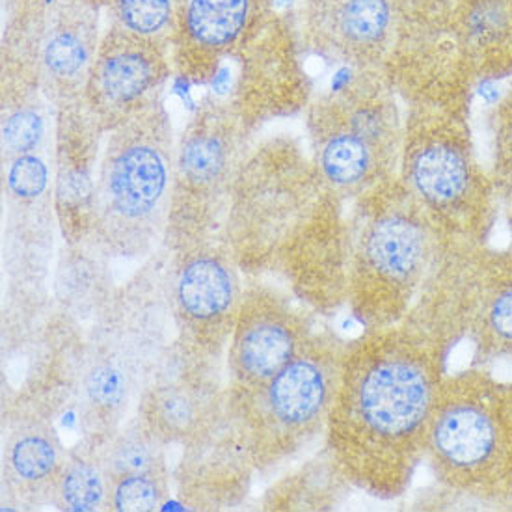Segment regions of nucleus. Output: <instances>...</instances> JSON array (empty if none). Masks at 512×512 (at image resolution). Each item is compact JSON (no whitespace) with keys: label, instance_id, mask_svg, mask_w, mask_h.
I'll return each instance as SVG.
<instances>
[{"label":"nucleus","instance_id":"obj_1","mask_svg":"<svg viewBox=\"0 0 512 512\" xmlns=\"http://www.w3.org/2000/svg\"><path fill=\"white\" fill-rule=\"evenodd\" d=\"M445 371L440 343L410 321L349 341L323 444L351 488L382 501L410 488Z\"/></svg>","mask_w":512,"mask_h":512},{"label":"nucleus","instance_id":"obj_2","mask_svg":"<svg viewBox=\"0 0 512 512\" xmlns=\"http://www.w3.org/2000/svg\"><path fill=\"white\" fill-rule=\"evenodd\" d=\"M177 135L161 97L103 138L90 243L114 263L161 252L168 231Z\"/></svg>","mask_w":512,"mask_h":512},{"label":"nucleus","instance_id":"obj_3","mask_svg":"<svg viewBox=\"0 0 512 512\" xmlns=\"http://www.w3.org/2000/svg\"><path fill=\"white\" fill-rule=\"evenodd\" d=\"M425 462L457 496L486 505L512 501L511 378L481 365L445 371Z\"/></svg>","mask_w":512,"mask_h":512},{"label":"nucleus","instance_id":"obj_4","mask_svg":"<svg viewBox=\"0 0 512 512\" xmlns=\"http://www.w3.org/2000/svg\"><path fill=\"white\" fill-rule=\"evenodd\" d=\"M447 243L408 190L377 187L351 220L347 306L364 330L406 321Z\"/></svg>","mask_w":512,"mask_h":512},{"label":"nucleus","instance_id":"obj_5","mask_svg":"<svg viewBox=\"0 0 512 512\" xmlns=\"http://www.w3.org/2000/svg\"><path fill=\"white\" fill-rule=\"evenodd\" d=\"M406 321L431 334L445 360L466 349L470 365L512 362V252L445 244Z\"/></svg>","mask_w":512,"mask_h":512},{"label":"nucleus","instance_id":"obj_6","mask_svg":"<svg viewBox=\"0 0 512 512\" xmlns=\"http://www.w3.org/2000/svg\"><path fill=\"white\" fill-rule=\"evenodd\" d=\"M324 190L319 172L289 140H269L246 153L220 233L246 278L278 272L287 246L326 198Z\"/></svg>","mask_w":512,"mask_h":512},{"label":"nucleus","instance_id":"obj_7","mask_svg":"<svg viewBox=\"0 0 512 512\" xmlns=\"http://www.w3.org/2000/svg\"><path fill=\"white\" fill-rule=\"evenodd\" d=\"M347 345L315 330L280 373L248 390H228V410L243 427L257 472H272L323 440Z\"/></svg>","mask_w":512,"mask_h":512},{"label":"nucleus","instance_id":"obj_8","mask_svg":"<svg viewBox=\"0 0 512 512\" xmlns=\"http://www.w3.org/2000/svg\"><path fill=\"white\" fill-rule=\"evenodd\" d=\"M248 125L230 99L209 97L177 135L168 231L162 248L222 233L235 179L248 153Z\"/></svg>","mask_w":512,"mask_h":512},{"label":"nucleus","instance_id":"obj_9","mask_svg":"<svg viewBox=\"0 0 512 512\" xmlns=\"http://www.w3.org/2000/svg\"><path fill=\"white\" fill-rule=\"evenodd\" d=\"M176 339L224 362L246 276L222 235L162 248Z\"/></svg>","mask_w":512,"mask_h":512},{"label":"nucleus","instance_id":"obj_10","mask_svg":"<svg viewBox=\"0 0 512 512\" xmlns=\"http://www.w3.org/2000/svg\"><path fill=\"white\" fill-rule=\"evenodd\" d=\"M155 371L148 358L103 311L88 326L77 378L73 421L77 440L101 445L135 416L140 393Z\"/></svg>","mask_w":512,"mask_h":512},{"label":"nucleus","instance_id":"obj_11","mask_svg":"<svg viewBox=\"0 0 512 512\" xmlns=\"http://www.w3.org/2000/svg\"><path fill=\"white\" fill-rule=\"evenodd\" d=\"M224 362L174 339L140 393L135 416L166 447L189 444L226 412Z\"/></svg>","mask_w":512,"mask_h":512},{"label":"nucleus","instance_id":"obj_12","mask_svg":"<svg viewBox=\"0 0 512 512\" xmlns=\"http://www.w3.org/2000/svg\"><path fill=\"white\" fill-rule=\"evenodd\" d=\"M313 332L311 311L287 289L246 278L224 358L228 390H248L280 373Z\"/></svg>","mask_w":512,"mask_h":512},{"label":"nucleus","instance_id":"obj_13","mask_svg":"<svg viewBox=\"0 0 512 512\" xmlns=\"http://www.w3.org/2000/svg\"><path fill=\"white\" fill-rule=\"evenodd\" d=\"M406 190L449 243H486L466 151L444 129H416L405 151Z\"/></svg>","mask_w":512,"mask_h":512},{"label":"nucleus","instance_id":"obj_14","mask_svg":"<svg viewBox=\"0 0 512 512\" xmlns=\"http://www.w3.org/2000/svg\"><path fill=\"white\" fill-rule=\"evenodd\" d=\"M53 408L23 393L2 395L0 492L2 505L34 511L49 496L68 455Z\"/></svg>","mask_w":512,"mask_h":512},{"label":"nucleus","instance_id":"obj_15","mask_svg":"<svg viewBox=\"0 0 512 512\" xmlns=\"http://www.w3.org/2000/svg\"><path fill=\"white\" fill-rule=\"evenodd\" d=\"M259 475L243 427L226 412L179 447L172 466L174 496L190 511L222 512L241 507Z\"/></svg>","mask_w":512,"mask_h":512},{"label":"nucleus","instance_id":"obj_16","mask_svg":"<svg viewBox=\"0 0 512 512\" xmlns=\"http://www.w3.org/2000/svg\"><path fill=\"white\" fill-rule=\"evenodd\" d=\"M166 77L162 45L112 25L97 47L82 105L97 127L108 133L161 97Z\"/></svg>","mask_w":512,"mask_h":512},{"label":"nucleus","instance_id":"obj_17","mask_svg":"<svg viewBox=\"0 0 512 512\" xmlns=\"http://www.w3.org/2000/svg\"><path fill=\"white\" fill-rule=\"evenodd\" d=\"M351 222L324 198L287 246L276 276L311 313L328 315L347 306Z\"/></svg>","mask_w":512,"mask_h":512},{"label":"nucleus","instance_id":"obj_18","mask_svg":"<svg viewBox=\"0 0 512 512\" xmlns=\"http://www.w3.org/2000/svg\"><path fill=\"white\" fill-rule=\"evenodd\" d=\"M103 138L82 101L56 108L53 192L62 243H90Z\"/></svg>","mask_w":512,"mask_h":512},{"label":"nucleus","instance_id":"obj_19","mask_svg":"<svg viewBox=\"0 0 512 512\" xmlns=\"http://www.w3.org/2000/svg\"><path fill=\"white\" fill-rule=\"evenodd\" d=\"M97 15L88 0H58L36 41V73L54 108L79 103L97 54Z\"/></svg>","mask_w":512,"mask_h":512},{"label":"nucleus","instance_id":"obj_20","mask_svg":"<svg viewBox=\"0 0 512 512\" xmlns=\"http://www.w3.org/2000/svg\"><path fill=\"white\" fill-rule=\"evenodd\" d=\"M120 289L114 261L95 244L60 241L51 272L53 308L75 323L90 326Z\"/></svg>","mask_w":512,"mask_h":512},{"label":"nucleus","instance_id":"obj_21","mask_svg":"<svg viewBox=\"0 0 512 512\" xmlns=\"http://www.w3.org/2000/svg\"><path fill=\"white\" fill-rule=\"evenodd\" d=\"M269 0H177V30L190 53L218 58L237 45Z\"/></svg>","mask_w":512,"mask_h":512},{"label":"nucleus","instance_id":"obj_22","mask_svg":"<svg viewBox=\"0 0 512 512\" xmlns=\"http://www.w3.org/2000/svg\"><path fill=\"white\" fill-rule=\"evenodd\" d=\"M351 486L323 451L267 488L261 509L267 512L324 511L337 505Z\"/></svg>","mask_w":512,"mask_h":512},{"label":"nucleus","instance_id":"obj_23","mask_svg":"<svg viewBox=\"0 0 512 512\" xmlns=\"http://www.w3.org/2000/svg\"><path fill=\"white\" fill-rule=\"evenodd\" d=\"M49 507L60 512L108 511V477L95 445L77 440L54 479Z\"/></svg>","mask_w":512,"mask_h":512},{"label":"nucleus","instance_id":"obj_24","mask_svg":"<svg viewBox=\"0 0 512 512\" xmlns=\"http://www.w3.org/2000/svg\"><path fill=\"white\" fill-rule=\"evenodd\" d=\"M311 6L317 28L345 49L378 45L390 27V0H311Z\"/></svg>","mask_w":512,"mask_h":512},{"label":"nucleus","instance_id":"obj_25","mask_svg":"<svg viewBox=\"0 0 512 512\" xmlns=\"http://www.w3.org/2000/svg\"><path fill=\"white\" fill-rule=\"evenodd\" d=\"M97 451L108 483L131 475L172 470L168 447L136 416L127 419L105 444L97 445Z\"/></svg>","mask_w":512,"mask_h":512},{"label":"nucleus","instance_id":"obj_26","mask_svg":"<svg viewBox=\"0 0 512 512\" xmlns=\"http://www.w3.org/2000/svg\"><path fill=\"white\" fill-rule=\"evenodd\" d=\"M112 25L162 45L177 23V0H114Z\"/></svg>","mask_w":512,"mask_h":512},{"label":"nucleus","instance_id":"obj_27","mask_svg":"<svg viewBox=\"0 0 512 512\" xmlns=\"http://www.w3.org/2000/svg\"><path fill=\"white\" fill-rule=\"evenodd\" d=\"M172 496V470L122 477L108 483L107 512L159 511Z\"/></svg>","mask_w":512,"mask_h":512},{"label":"nucleus","instance_id":"obj_28","mask_svg":"<svg viewBox=\"0 0 512 512\" xmlns=\"http://www.w3.org/2000/svg\"><path fill=\"white\" fill-rule=\"evenodd\" d=\"M503 23H505L503 10L492 2H488L485 6H479L477 12L472 15L473 32L481 38L494 36L499 28L503 27Z\"/></svg>","mask_w":512,"mask_h":512}]
</instances>
